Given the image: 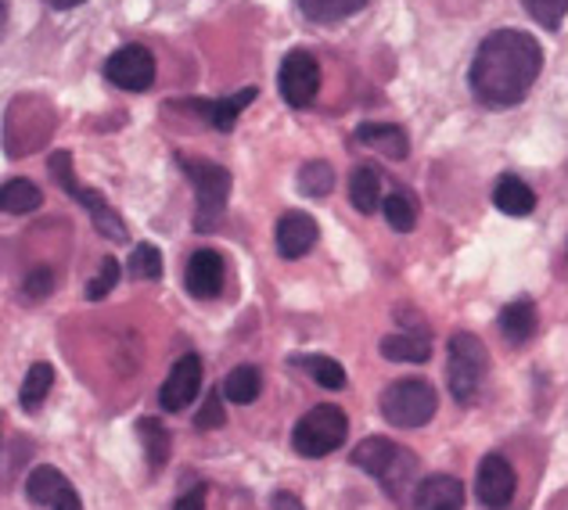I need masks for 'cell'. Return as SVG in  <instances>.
Wrapping results in <instances>:
<instances>
[{
	"label": "cell",
	"instance_id": "1",
	"mask_svg": "<svg viewBox=\"0 0 568 510\" xmlns=\"http://www.w3.org/2000/svg\"><path fill=\"white\" fill-rule=\"evenodd\" d=\"M544 69V48L540 40L521 33V29H497L489 33L471 58L468 83L471 94L486 109H515L529 94L536 76Z\"/></svg>",
	"mask_w": 568,
	"mask_h": 510
},
{
	"label": "cell",
	"instance_id": "2",
	"mask_svg": "<svg viewBox=\"0 0 568 510\" xmlns=\"http://www.w3.org/2000/svg\"><path fill=\"white\" fill-rule=\"evenodd\" d=\"M353 463L361 471H367L388 492V497L399 500V503H407V497L414 500L417 486H422L417 482V457L407 453L403 446H396L393 439H382V435L364 439L361 446H356Z\"/></svg>",
	"mask_w": 568,
	"mask_h": 510
},
{
	"label": "cell",
	"instance_id": "3",
	"mask_svg": "<svg viewBox=\"0 0 568 510\" xmlns=\"http://www.w3.org/2000/svg\"><path fill=\"white\" fill-rule=\"evenodd\" d=\"M181 170L187 173V180L194 184V198H199L194 231H216L231 202V187H234L231 170H223L216 162H205V159H184V155H181Z\"/></svg>",
	"mask_w": 568,
	"mask_h": 510
},
{
	"label": "cell",
	"instance_id": "4",
	"mask_svg": "<svg viewBox=\"0 0 568 510\" xmlns=\"http://www.w3.org/2000/svg\"><path fill=\"white\" fill-rule=\"evenodd\" d=\"M489 378V353L486 345L468 332L450 338V356H446V381L460 407H471Z\"/></svg>",
	"mask_w": 568,
	"mask_h": 510
},
{
	"label": "cell",
	"instance_id": "5",
	"mask_svg": "<svg viewBox=\"0 0 568 510\" xmlns=\"http://www.w3.org/2000/svg\"><path fill=\"white\" fill-rule=\"evenodd\" d=\"M349 435V421L346 414H342V407H335V402H321V407H313L303 421H298L292 428V449L298 457H327L335 453V449H342V442H346Z\"/></svg>",
	"mask_w": 568,
	"mask_h": 510
},
{
	"label": "cell",
	"instance_id": "6",
	"mask_svg": "<svg viewBox=\"0 0 568 510\" xmlns=\"http://www.w3.org/2000/svg\"><path fill=\"white\" fill-rule=\"evenodd\" d=\"M436 410H439L436 388L422 378L393 381L382 392V414H385V421L396 428H422L436 417Z\"/></svg>",
	"mask_w": 568,
	"mask_h": 510
},
{
	"label": "cell",
	"instance_id": "7",
	"mask_svg": "<svg viewBox=\"0 0 568 510\" xmlns=\"http://www.w3.org/2000/svg\"><path fill=\"white\" fill-rule=\"evenodd\" d=\"M51 176L62 184V191L69 194L72 202H80L87 213H91V220H94V227L109 237V242H126V223H123V216L115 213V208L101 198V194L94 191V187H83L80 180H77V173H72V155L69 152H54L51 155Z\"/></svg>",
	"mask_w": 568,
	"mask_h": 510
},
{
	"label": "cell",
	"instance_id": "8",
	"mask_svg": "<svg viewBox=\"0 0 568 510\" xmlns=\"http://www.w3.org/2000/svg\"><path fill=\"white\" fill-rule=\"evenodd\" d=\"M277 86H281V98L292 104V109H310L313 98L321 90V65L317 58L310 51H292L284 54L281 72H277Z\"/></svg>",
	"mask_w": 568,
	"mask_h": 510
},
{
	"label": "cell",
	"instance_id": "9",
	"mask_svg": "<svg viewBox=\"0 0 568 510\" xmlns=\"http://www.w3.org/2000/svg\"><path fill=\"white\" fill-rule=\"evenodd\" d=\"M104 76L109 83H115L119 90H130V94H141L155 83V58L141 43H126L115 54H109L104 62Z\"/></svg>",
	"mask_w": 568,
	"mask_h": 510
},
{
	"label": "cell",
	"instance_id": "10",
	"mask_svg": "<svg viewBox=\"0 0 568 510\" xmlns=\"http://www.w3.org/2000/svg\"><path fill=\"white\" fill-rule=\"evenodd\" d=\"M26 497L40 503V507H51V510H83L80 492L72 489L69 478L58 471V468H33L26 478Z\"/></svg>",
	"mask_w": 568,
	"mask_h": 510
},
{
	"label": "cell",
	"instance_id": "11",
	"mask_svg": "<svg viewBox=\"0 0 568 510\" xmlns=\"http://www.w3.org/2000/svg\"><path fill=\"white\" fill-rule=\"evenodd\" d=\"M515 489H518V478L515 468L507 463L500 453H489L478 463V478H475V492L489 510H500L515 500Z\"/></svg>",
	"mask_w": 568,
	"mask_h": 510
},
{
	"label": "cell",
	"instance_id": "12",
	"mask_svg": "<svg viewBox=\"0 0 568 510\" xmlns=\"http://www.w3.org/2000/svg\"><path fill=\"white\" fill-rule=\"evenodd\" d=\"M199 388H202V359L194 353H187V356L176 359L166 385H162V392H159L162 410H170V414L184 410L187 402L199 396Z\"/></svg>",
	"mask_w": 568,
	"mask_h": 510
},
{
	"label": "cell",
	"instance_id": "13",
	"mask_svg": "<svg viewBox=\"0 0 568 510\" xmlns=\"http://www.w3.org/2000/svg\"><path fill=\"white\" fill-rule=\"evenodd\" d=\"M223 280H227V266H223V255L216 248H199L187 259L184 269V284L194 298H216L223 292Z\"/></svg>",
	"mask_w": 568,
	"mask_h": 510
},
{
	"label": "cell",
	"instance_id": "14",
	"mask_svg": "<svg viewBox=\"0 0 568 510\" xmlns=\"http://www.w3.org/2000/svg\"><path fill=\"white\" fill-rule=\"evenodd\" d=\"M321 237V227L317 220H313L310 213H284L277 220V252L284 255V259H303V255L317 245Z\"/></svg>",
	"mask_w": 568,
	"mask_h": 510
},
{
	"label": "cell",
	"instance_id": "15",
	"mask_svg": "<svg viewBox=\"0 0 568 510\" xmlns=\"http://www.w3.org/2000/svg\"><path fill=\"white\" fill-rule=\"evenodd\" d=\"M465 486L454 475H428L414 492V510H465Z\"/></svg>",
	"mask_w": 568,
	"mask_h": 510
},
{
	"label": "cell",
	"instance_id": "16",
	"mask_svg": "<svg viewBox=\"0 0 568 510\" xmlns=\"http://www.w3.org/2000/svg\"><path fill=\"white\" fill-rule=\"evenodd\" d=\"M252 101H256V90L245 86V90H237V94H231V98H220V101H184V104H187L191 112L205 115L209 123H213L220 133H227V130H234L237 115H242Z\"/></svg>",
	"mask_w": 568,
	"mask_h": 510
},
{
	"label": "cell",
	"instance_id": "17",
	"mask_svg": "<svg viewBox=\"0 0 568 510\" xmlns=\"http://www.w3.org/2000/svg\"><path fill=\"white\" fill-rule=\"evenodd\" d=\"M493 205H497L500 213H507V216H529L536 208V191L521 176L504 173L497 180V187H493Z\"/></svg>",
	"mask_w": 568,
	"mask_h": 510
},
{
	"label": "cell",
	"instance_id": "18",
	"mask_svg": "<svg viewBox=\"0 0 568 510\" xmlns=\"http://www.w3.org/2000/svg\"><path fill=\"white\" fill-rule=\"evenodd\" d=\"M356 141H361L364 147H375V152H382L388 159H396V162L407 159V152H410L407 133L393 123H361L356 126Z\"/></svg>",
	"mask_w": 568,
	"mask_h": 510
},
{
	"label": "cell",
	"instance_id": "19",
	"mask_svg": "<svg viewBox=\"0 0 568 510\" xmlns=\"http://www.w3.org/2000/svg\"><path fill=\"white\" fill-rule=\"evenodd\" d=\"M382 356L388 364H428L432 341L425 332H396L382 338Z\"/></svg>",
	"mask_w": 568,
	"mask_h": 510
},
{
	"label": "cell",
	"instance_id": "20",
	"mask_svg": "<svg viewBox=\"0 0 568 510\" xmlns=\"http://www.w3.org/2000/svg\"><path fill=\"white\" fill-rule=\"evenodd\" d=\"M500 335L507 345H526L536 332V306L532 298H515L511 306L500 309Z\"/></svg>",
	"mask_w": 568,
	"mask_h": 510
},
{
	"label": "cell",
	"instance_id": "21",
	"mask_svg": "<svg viewBox=\"0 0 568 510\" xmlns=\"http://www.w3.org/2000/svg\"><path fill=\"white\" fill-rule=\"evenodd\" d=\"M349 202H353L356 213H364V216L378 213V205L385 202L382 198V176H378V170H371V166H356L353 170V176H349Z\"/></svg>",
	"mask_w": 568,
	"mask_h": 510
},
{
	"label": "cell",
	"instance_id": "22",
	"mask_svg": "<svg viewBox=\"0 0 568 510\" xmlns=\"http://www.w3.org/2000/svg\"><path fill=\"white\" fill-rule=\"evenodd\" d=\"M295 4L310 22L332 26V22L349 19V14H356V11H364L371 0H295Z\"/></svg>",
	"mask_w": 568,
	"mask_h": 510
},
{
	"label": "cell",
	"instance_id": "23",
	"mask_svg": "<svg viewBox=\"0 0 568 510\" xmlns=\"http://www.w3.org/2000/svg\"><path fill=\"white\" fill-rule=\"evenodd\" d=\"M260 388H263V378H260V370L252 367V364L234 367L227 378H223V396H227L231 402H237V407H248V402H256Z\"/></svg>",
	"mask_w": 568,
	"mask_h": 510
},
{
	"label": "cell",
	"instance_id": "24",
	"mask_svg": "<svg viewBox=\"0 0 568 510\" xmlns=\"http://www.w3.org/2000/svg\"><path fill=\"white\" fill-rule=\"evenodd\" d=\"M0 202H4V213L26 216V213H33V208H40L43 194H40V187L33 184V180L14 176V180H8V184H4V194H0Z\"/></svg>",
	"mask_w": 568,
	"mask_h": 510
},
{
	"label": "cell",
	"instance_id": "25",
	"mask_svg": "<svg viewBox=\"0 0 568 510\" xmlns=\"http://www.w3.org/2000/svg\"><path fill=\"white\" fill-rule=\"evenodd\" d=\"M51 385H54V367L51 364H33V367H29L26 381H22V392H19L22 410H37L40 402L48 399Z\"/></svg>",
	"mask_w": 568,
	"mask_h": 510
},
{
	"label": "cell",
	"instance_id": "26",
	"mask_svg": "<svg viewBox=\"0 0 568 510\" xmlns=\"http://www.w3.org/2000/svg\"><path fill=\"white\" fill-rule=\"evenodd\" d=\"M335 187V170L327 166V162H306L303 170H298V191L306 194V198H327Z\"/></svg>",
	"mask_w": 568,
	"mask_h": 510
},
{
	"label": "cell",
	"instance_id": "27",
	"mask_svg": "<svg viewBox=\"0 0 568 510\" xmlns=\"http://www.w3.org/2000/svg\"><path fill=\"white\" fill-rule=\"evenodd\" d=\"M382 213L388 220V227L399 231V234H410L414 223H417V208L407 194H388V198L382 202Z\"/></svg>",
	"mask_w": 568,
	"mask_h": 510
},
{
	"label": "cell",
	"instance_id": "28",
	"mask_svg": "<svg viewBox=\"0 0 568 510\" xmlns=\"http://www.w3.org/2000/svg\"><path fill=\"white\" fill-rule=\"evenodd\" d=\"M303 367L310 370V378L321 388H346V370H342V364L332 356H310V359H303Z\"/></svg>",
	"mask_w": 568,
	"mask_h": 510
},
{
	"label": "cell",
	"instance_id": "29",
	"mask_svg": "<svg viewBox=\"0 0 568 510\" xmlns=\"http://www.w3.org/2000/svg\"><path fill=\"white\" fill-rule=\"evenodd\" d=\"M521 4H526V11L544 29H550V33H555V29H561L565 14H568V0H521Z\"/></svg>",
	"mask_w": 568,
	"mask_h": 510
},
{
	"label": "cell",
	"instance_id": "30",
	"mask_svg": "<svg viewBox=\"0 0 568 510\" xmlns=\"http://www.w3.org/2000/svg\"><path fill=\"white\" fill-rule=\"evenodd\" d=\"M130 274L141 280H159L162 277V252L155 245H138L130 255Z\"/></svg>",
	"mask_w": 568,
	"mask_h": 510
},
{
	"label": "cell",
	"instance_id": "31",
	"mask_svg": "<svg viewBox=\"0 0 568 510\" xmlns=\"http://www.w3.org/2000/svg\"><path fill=\"white\" fill-rule=\"evenodd\" d=\"M141 431H144V439H148V463H152V468H162V463H166V453H170L166 428L148 417V421L141 425Z\"/></svg>",
	"mask_w": 568,
	"mask_h": 510
},
{
	"label": "cell",
	"instance_id": "32",
	"mask_svg": "<svg viewBox=\"0 0 568 510\" xmlns=\"http://www.w3.org/2000/svg\"><path fill=\"white\" fill-rule=\"evenodd\" d=\"M119 274H123V266H119V259H104L101 263V274L87 284V298H91V303H101L104 295H109L115 284H119Z\"/></svg>",
	"mask_w": 568,
	"mask_h": 510
},
{
	"label": "cell",
	"instance_id": "33",
	"mask_svg": "<svg viewBox=\"0 0 568 510\" xmlns=\"http://www.w3.org/2000/svg\"><path fill=\"white\" fill-rule=\"evenodd\" d=\"M22 292L29 298H48L54 292V274L48 266H37V269H29L26 274V284H22Z\"/></svg>",
	"mask_w": 568,
	"mask_h": 510
},
{
	"label": "cell",
	"instance_id": "34",
	"mask_svg": "<svg viewBox=\"0 0 568 510\" xmlns=\"http://www.w3.org/2000/svg\"><path fill=\"white\" fill-rule=\"evenodd\" d=\"M199 425L202 431H213V428H220L223 425V402H220V392H209L205 396V407L199 410Z\"/></svg>",
	"mask_w": 568,
	"mask_h": 510
},
{
	"label": "cell",
	"instance_id": "35",
	"mask_svg": "<svg viewBox=\"0 0 568 510\" xmlns=\"http://www.w3.org/2000/svg\"><path fill=\"white\" fill-rule=\"evenodd\" d=\"M205 497H209V489L194 486V489H187L184 497L173 503V510H205Z\"/></svg>",
	"mask_w": 568,
	"mask_h": 510
},
{
	"label": "cell",
	"instance_id": "36",
	"mask_svg": "<svg viewBox=\"0 0 568 510\" xmlns=\"http://www.w3.org/2000/svg\"><path fill=\"white\" fill-rule=\"evenodd\" d=\"M271 503H274V510H306L303 500H298L295 492H274Z\"/></svg>",
	"mask_w": 568,
	"mask_h": 510
},
{
	"label": "cell",
	"instance_id": "37",
	"mask_svg": "<svg viewBox=\"0 0 568 510\" xmlns=\"http://www.w3.org/2000/svg\"><path fill=\"white\" fill-rule=\"evenodd\" d=\"M51 8H58V11H69V8H80V4H87V0H48Z\"/></svg>",
	"mask_w": 568,
	"mask_h": 510
}]
</instances>
